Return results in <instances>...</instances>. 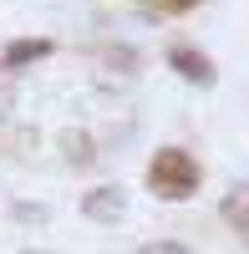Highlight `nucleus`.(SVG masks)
Instances as JSON below:
<instances>
[{
	"label": "nucleus",
	"instance_id": "1",
	"mask_svg": "<svg viewBox=\"0 0 249 254\" xmlns=\"http://www.w3.org/2000/svg\"><path fill=\"white\" fill-rule=\"evenodd\" d=\"M203 183V168L193 153H183V147H158L153 163H148V193L163 198V203H188Z\"/></svg>",
	"mask_w": 249,
	"mask_h": 254
},
{
	"label": "nucleus",
	"instance_id": "2",
	"mask_svg": "<svg viewBox=\"0 0 249 254\" xmlns=\"http://www.w3.org/2000/svg\"><path fill=\"white\" fill-rule=\"evenodd\" d=\"M168 66H173L183 81H193V87H214V81H219V66H214L198 46H183V41L168 46Z\"/></svg>",
	"mask_w": 249,
	"mask_h": 254
},
{
	"label": "nucleus",
	"instance_id": "3",
	"mask_svg": "<svg viewBox=\"0 0 249 254\" xmlns=\"http://www.w3.org/2000/svg\"><path fill=\"white\" fill-rule=\"evenodd\" d=\"M219 214H224V224H229L234 234H239V244L249 249V183H234L229 193H224Z\"/></svg>",
	"mask_w": 249,
	"mask_h": 254
},
{
	"label": "nucleus",
	"instance_id": "4",
	"mask_svg": "<svg viewBox=\"0 0 249 254\" xmlns=\"http://www.w3.org/2000/svg\"><path fill=\"white\" fill-rule=\"evenodd\" d=\"M81 214H87V219H122V214H127V198H122V188H97V193H87V198H81Z\"/></svg>",
	"mask_w": 249,
	"mask_h": 254
},
{
	"label": "nucleus",
	"instance_id": "5",
	"mask_svg": "<svg viewBox=\"0 0 249 254\" xmlns=\"http://www.w3.org/2000/svg\"><path fill=\"white\" fill-rule=\"evenodd\" d=\"M46 56H51V41H10L0 51V66L15 71V66H31V61H46Z\"/></svg>",
	"mask_w": 249,
	"mask_h": 254
},
{
	"label": "nucleus",
	"instance_id": "6",
	"mask_svg": "<svg viewBox=\"0 0 249 254\" xmlns=\"http://www.w3.org/2000/svg\"><path fill=\"white\" fill-rule=\"evenodd\" d=\"M153 15H183V10H193V5H203V0H142Z\"/></svg>",
	"mask_w": 249,
	"mask_h": 254
},
{
	"label": "nucleus",
	"instance_id": "7",
	"mask_svg": "<svg viewBox=\"0 0 249 254\" xmlns=\"http://www.w3.org/2000/svg\"><path fill=\"white\" fill-rule=\"evenodd\" d=\"M137 254H188L183 244H148V249H137Z\"/></svg>",
	"mask_w": 249,
	"mask_h": 254
}]
</instances>
